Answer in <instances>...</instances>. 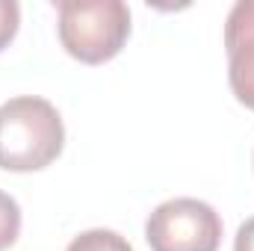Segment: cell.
<instances>
[{
    "label": "cell",
    "mask_w": 254,
    "mask_h": 251,
    "mask_svg": "<svg viewBox=\"0 0 254 251\" xmlns=\"http://www.w3.org/2000/svg\"><path fill=\"white\" fill-rule=\"evenodd\" d=\"M65 145V125L57 107L36 95L0 104V169L39 172L48 169Z\"/></svg>",
    "instance_id": "obj_1"
},
{
    "label": "cell",
    "mask_w": 254,
    "mask_h": 251,
    "mask_svg": "<svg viewBox=\"0 0 254 251\" xmlns=\"http://www.w3.org/2000/svg\"><path fill=\"white\" fill-rule=\"evenodd\" d=\"M57 15L60 42L77 63H110L130 36V9L122 0H60Z\"/></svg>",
    "instance_id": "obj_2"
},
{
    "label": "cell",
    "mask_w": 254,
    "mask_h": 251,
    "mask_svg": "<svg viewBox=\"0 0 254 251\" xmlns=\"http://www.w3.org/2000/svg\"><path fill=\"white\" fill-rule=\"evenodd\" d=\"M151 251H219L222 219L198 198L163 201L145 222Z\"/></svg>",
    "instance_id": "obj_3"
},
{
    "label": "cell",
    "mask_w": 254,
    "mask_h": 251,
    "mask_svg": "<svg viewBox=\"0 0 254 251\" xmlns=\"http://www.w3.org/2000/svg\"><path fill=\"white\" fill-rule=\"evenodd\" d=\"M228 83L243 107L254 110V0L231 6L225 21Z\"/></svg>",
    "instance_id": "obj_4"
},
{
    "label": "cell",
    "mask_w": 254,
    "mask_h": 251,
    "mask_svg": "<svg viewBox=\"0 0 254 251\" xmlns=\"http://www.w3.org/2000/svg\"><path fill=\"white\" fill-rule=\"evenodd\" d=\"M65 251H133V246L116 231L92 228V231H83L80 237H74Z\"/></svg>",
    "instance_id": "obj_5"
},
{
    "label": "cell",
    "mask_w": 254,
    "mask_h": 251,
    "mask_svg": "<svg viewBox=\"0 0 254 251\" xmlns=\"http://www.w3.org/2000/svg\"><path fill=\"white\" fill-rule=\"evenodd\" d=\"M18 234H21V207L9 192L0 189V251L15 246Z\"/></svg>",
    "instance_id": "obj_6"
},
{
    "label": "cell",
    "mask_w": 254,
    "mask_h": 251,
    "mask_svg": "<svg viewBox=\"0 0 254 251\" xmlns=\"http://www.w3.org/2000/svg\"><path fill=\"white\" fill-rule=\"evenodd\" d=\"M21 24V6L15 0H0V54L9 48Z\"/></svg>",
    "instance_id": "obj_7"
},
{
    "label": "cell",
    "mask_w": 254,
    "mask_h": 251,
    "mask_svg": "<svg viewBox=\"0 0 254 251\" xmlns=\"http://www.w3.org/2000/svg\"><path fill=\"white\" fill-rule=\"evenodd\" d=\"M234 251H254V216L246 219L234 237Z\"/></svg>",
    "instance_id": "obj_8"
}]
</instances>
